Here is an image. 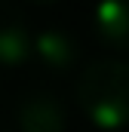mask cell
Segmentation results:
<instances>
[{
    "label": "cell",
    "instance_id": "cell-1",
    "mask_svg": "<svg viewBox=\"0 0 129 132\" xmlns=\"http://www.w3.org/2000/svg\"><path fill=\"white\" fill-rule=\"evenodd\" d=\"M77 104L98 129L129 126V62H89L77 77Z\"/></svg>",
    "mask_w": 129,
    "mask_h": 132
},
{
    "label": "cell",
    "instance_id": "cell-2",
    "mask_svg": "<svg viewBox=\"0 0 129 132\" xmlns=\"http://www.w3.org/2000/svg\"><path fill=\"white\" fill-rule=\"evenodd\" d=\"M19 129L22 132H64L68 129V108L52 92H31L19 104Z\"/></svg>",
    "mask_w": 129,
    "mask_h": 132
},
{
    "label": "cell",
    "instance_id": "cell-3",
    "mask_svg": "<svg viewBox=\"0 0 129 132\" xmlns=\"http://www.w3.org/2000/svg\"><path fill=\"white\" fill-rule=\"evenodd\" d=\"M31 55L49 74H64L77 65L80 46H77L74 34L64 28H43L31 37Z\"/></svg>",
    "mask_w": 129,
    "mask_h": 132
},
{
    "label": "cell",
    "instance_id": "cell-4",
    "mask_svg": "<svg viewBox=\"0 0 129 132\" xmlns=\"http://www.w3.org/2000/svg\"><path fill=\"white\" fill-rule=\"evenodd\" d=\"M92 34L101 46L129 52V0H98L92 6Z\"/></svg>",
    "mask_w": 129,
    "mask_h": 132
},
{
    "label": "cell",
    "instance_id": "cell-5",
    "mask_svg": "<svg viewBox=\"0 0 129 132\" xmlns=\"http://www.w3.org/2000/svg\"><path fill=\"white\" fill-rule=\"evenodd\" d=\"M31 59V31L22 12L0 0V68H19Z\"/></svg>",
    "mask_w": 129,
    "mask_h": 132
},
{
    "label": "cell",
    "instance_id": "cell-6",
    "mask_svg": "<svg viewBox=\"0 0 129 132\" xmlns=\"http://www.w3.org/2000/svg\"><path fill=\"white\" fill-rule=\"evenodd\" d=\"M31 3H59V0H31Z\"/></svg>",
    "mask_w": 129,
    "mask_h": 132
}]
</instances>
